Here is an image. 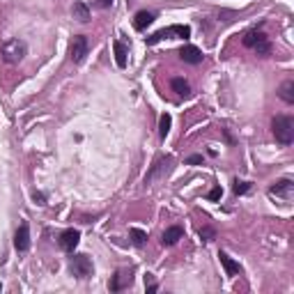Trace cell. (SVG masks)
<instances>
[{
	"mask_svg": "<svg viewBox=\"0 0 294 294\" xmlns=\"http://www.w3.org/2000/svg\"><path fill=\"white\" fill-rule=\"evenodd\" d=\"M173 35L182 37V39H189V37H191V28H189V25H170V28H163V30L154 32L152 37H145V42H147V46H154L156 42H161V39H170Z\"/></svg>",
	"mask_w": 294,
	"mask_h": 294,
	"instance_id": "4",
	"label": "cell"
},
{
	"mask_svg": "<svg viewBox=\"0 0 294 294\" xmlns=\"http://www.w3.org/2000/svg\"><path fill=\"white\" fill-rule=\"evenodd\" d=\"M129 237H131V241L136 246H145V241H147V232H145V230H138V228H131Z\"/></svg>",
	"mask_w": 294,
	"mask_h": 294,
	"instance_id": "20",
	"label": "cell"
},
{
	"mask_svg": "<svg viewBox=\"0 0 294 294\" xmlns=\"http://www.w3.org/2000/svg\"><path fill=\"white\" fill-rule=\"evenodd\" d=\"M154 18H156L154 12H138L136 18H133V28H136V30H145L147 25L154 23Z\"/></svg>",
	"mask_w": 294,
	"mask_h": 294,
	"instance_id": "15",
	"label": "cell"
},
{
	"mask_svg": "<svg viewBox=\"0 0 294 294\" xmlns=\"http://www.w3.org/2000/svg\"><path fill=\"white\" fill-rule=\"evenodd\" d=\"M241 42H244L246 48H253L258 55H269L271 53V42L262 30H248Z\"/></svg>",
	"mask_w": 294,
	"mask_h": 294,
	"instance_id": "2",
	"label": "cell"
},
{
	"mask_svg": "<svg viewBox=\"0 0 294 294\" xmlns=\"http://www.w3.org/2000/svg\"><path fill=\"white\" fill-rule=\"evenodd\" d=\"M14 246H16L18 253H25L30 248V228H28V223H21L14 234Z\"/></svg>",
	"mask_w": 294,
	"mask_h": 294,
	"instance_id": "7",
	"label": "cell"
},
{
	"mask_svg": "<svg viewBox=\"0 0 294 294\" xmlns=\"http://www.w3.org/2000/svg\"><path fill=\"white\" fill-rule=\"evenodd\" d=\"M186 163H189V166H200V163H202V156L193 154V156H189V159H186Z\"/></svg>",
	"mask_w": 294,
	"mask_h": 294,
	"instance_id": "26",
	"label": "cell"
},
{
	"mask_svg": "<svg viewBox=\"0 0 294 294\" xmlns=\"http://www.w3.org/2000/svg\"><path fill=\"white\" fill-rule=\"evenodd\" d=\"M0 290H2V285H0Z\"/></svg>",
	"mask_w": 294,
	"mask_h": 294,
	"instance_id": "28",
	"label": "cell"
},
{
	"mask_svg": "<svg viewBox=\"0 0 294 294\" xmlns=\"http://www.w3.org/2000/svg\"><path fill=\"white\" fill-rule=\"evenodd\" d=\"M200 237H202V241H214L216 239V232H214L211 228H202L200 230Z\"/></svg>",
	"mask_w": 294,
	"mask_h": 294,
	"instance_id": "24",
	"label": "cell"
},
{
	"mask_svg": "<svg viewBox=\"0 0 294 294\" xmlns=\"http://www.w3.org/2000/svg\"><path fill=\"white\" fill-rule=\"evenodd\" d=\"M25 53H28V46L21 39H9V42L2 44V60L9 62V65L21 62L25 58Z\"/></svg>",
	"mask_w": 294,
	"mask_h": 294,
	"instance_id": "3",
	"label": "cell"
},
{
	"mask_svg": "<svg viewBox=\"0 0 294 294\" xmlns=\"http://www.w3.org/2000/svg\"><path fill=\"white\" fill-rule=\"evenodd\" d=\"M78 241H81V232L74 228L65 230V232L60 234V248L67 253H74V248L78 246Z\"/></svg>",
	"mask_w": 294,
	"mask_h": 294,
	"instance_id": "9",
	"label": "cell"
},
{
	"mask_svg": "<svg viewBox=\"0 0 294 294\" xmlns=\"http://www.w3.org/2000/svg\"><path fill=\"white\" fill-rule=\"evenodd\" d=\"M271 129H274V136L281 145L294 143V120L290 115H276L274 122H271Z\"/></svg>",
	"mask_w": 294,
	"mask_h": 294,
	"instance_id": "1",
	"label": "cell"
},
{
	"mask_svg": "<svg viewBox=\"0 0 294 294\" xmlns=\"http://www.w3.org/2000/svg\"><path fill=\"white\" fill-rule=\"evenodd\" d=\"M145 288H147V292H150V294H154L156 290H159V285H156V283H154V278H152V274H147V276H145Z\"/></svg>",
	"mask_w": 294,
	"mask_h": 294,
	"instance_id": "23",
	"label": "cell"
},
{
	"mask_svg": "<svg viewBox=\"0 0 294 294\" xmlns=\"http://www.w3.org/2000/svg\"><path fill=\"white\" fill-rule=\"evenodd\" d=\"M129 285H131V274H126V271H117V274L110 278V283H108L110 292H120V290L129 288Z\"/></svg>",
	"mask_w": 294,
	"mask_h": 294,
	"instance_id": "11",
	"label": "cell"
},
{
	"mask_svg": "<svg viewBox=\"0 0 294 294\" xmlns=\"http://www.w3.org/2000/svg\"><path fill=\"white\" fill-rule=\"evenodd\" d=\"M72 14H74V18H76L78 23H88L92 18V14H90V7L85 5V2H81V0H76L74 2V7H72Z\"/></svg>",
	"mask_w": 294,
	"mask_h": 294,
	"instance_id": "13",
	"label": "cell"
},
{
	"mask_svg": "<svg viewBox=\"0 0 294 294\" xmlns=\"http://www.w3.org/2000/svg\"><path fill=\"white\" fill-rule=\"evenodd\" d=\"M113 51H115V62H117V67H120V69H124V67H126V53H129V51H126V46L122 42H115L113 44Z\"/></svg>",
	"mask_w": 294,
	"mask_h": 294,
	"instance_id": "17",
	"label": "cell"
},
{
	"mask_svg": "<svg viewBox=\"0 0 294 294\" xmlns=\"http://www.w3.org/2000/svg\"><path fill=\"white\" fill-rule=\"evenodd\" d=\"M113 5V0H97V7H101V9H108Z\"/></svg>",
	"mask_w": 294,
	"mask_h": 294,
	"instance_id": "27",
	"label": "cell"
},
{
	"mask_svg": "<svg viewBox=\"0 0 294 294\" xmlns=\"http://www.w3.org/2000/svg\"><path fill=\"white\" fill-rule=\"evenodd\" d=\"M88 48H90L88 37H85V35H76V37H74L72 44H69V58H72V62H83V58L88 55Z\"/></svg>",
	"mask_w": 294,
	"mask_h": 294,
	"instance_id": "6",
	"label": "cell"
},
{
	"mask_svg": "<svg viewBox=\"0 0 294 294\" xmlns=\"http://www.w3.org/2000/svg\"><path fill=\"white\" fill-rule=\"evenodd\" d=\"M292 180H278L276 184L269 186V196H276L281 200H290L292 198Z\"/></svg>",
	"mask_w": 294,
	"mask_h": 294,
	"instance_id": "8",
	"label": "cell"
},
{
	"mask_svg": "<svg viewBox=\"0 0 294 294\" xmlns=\"http://www.w3.org/2000/svg\"><path fill=\"white\" fill-rule=\"evenodd\" d=\"M232 191H234V196H244V193L251 191V182H239V180H234Z\"/></svg>",
	"mask_w": 294,
	"mask_h": 294,
	"instance_id": "21",
	"label": "cell"
},
{
	"mask_svg": "<svg viewBox=\"0 0 294 294\" xmlns=\"http://www.w3.org/2000/svg\"><path fill=\"white\" fill-rule=\"evenodd\" d=\"M180 58L184 62H189V65H200V62L204 60L202 51H200L198 46H191V44H186V46L180 48Z\"/></svg>",
	"mask_w": 294,
	"mask_h": 294,
	"instance_id": "10",
	"label": "cell"
},
{
	"mask_svg": "<svg viewBox=\"0 0 294 294\" xmlns=\"http://www.w3.org/2000/svg\"><path fill=\"white\" fill-rule=\"evenodd\" d=\"M170 85H173V90L177 92L180 97H189V95H191V85L186 83L184 78H173V81H170Z\"/></svg>",
	"mask_w": 294,
	"mask_h": 294,
	"instance_id": "18",
	"label": "cell"
},
{
	"mask_svg": "<svg viewBox=\"0 0 294 294\" xmlns=\"http://www.w3.org/2000/svg\"><path fill=\"white\" fill-rule=\"evenodd\" d=\"M221 196H223V189H221V186H214V189H211V191L209 193H207V198H209L211 200V202H216V200H221Z\"/></svg>",
	"mask_w": 294,
	"mask_h": 294,
	"instance_id": "22",
	"label": "cell"
},
{
	"mask_svg": "<svg viewBox=\"0 0 294 294\" xmlns=\"http://www.w3.org/2000/svg\"><path fill=\"white\" fill-rule=\"evenodd\" d=\"M278 97H281L285 103H294V81L292 78H288V81L278 88Z\"/></svg>",
	"mask_w": 294,
	"mask_h": 294,
	"instance_id": "16",
	"label": "cell"
},
{
	"mask_svg": "<svg viewBox=\"0 0 294 294\" xmlns=\"http://www.w3.org/2000/svg\"><path fill=\"white\" fill-rule=\"evenodd\" d=\"M170 124H173V117H170L168 113H163L161 120H159V136H161V138H166V136H168Z\"/></svg>",
	"mask_w": 294,
	"mask_h": 294,
	"instance_id": "19",
	"label": "cell"
},
{
	"mask_svg": "<svg viewBox=\"0 0 294 294\" xmlns=\"http://www.w3.org/2000/svg\"><path fill=\"white\" fill-rule=\"evenodd\" d=\"M69 269H72V274L76 278H90L92 271H95V264H92V260L88 255L78 253V255L72 258V262H69Z\"/></svg>",
	"mask_w": 294,
	"mask_h": 294,
	"instance_id": "5",
	"label": "cell"
},
{
	"mask_svg": "<svg viewBox=\"0 0 294 294\" xmlns=\"http://www.w3.org/2000/svg\"><path fill=\"white\" fill-rule=\"evenodd\" d=\"M182 237H184V230H182L180 225H173V228H168L166 232H163L161 244H163V246H173V244H177Z\"/></svg>",
	"mask_w": 294,
	"mask_h": 294,
	"instance_id": "14",
	"label": "cell"
},
{
	"mask_svg": "<svg viewBox=\"0 0 294 294\" xmlns=\"http://www.w3.org/2000/svg\"><path fill=\"white\" fill-rule=\"evenodd\" d=\"M218 260H221V264H223V269H225V274L228 276H239L241 274V264L239 262H234L232 258H230L228 253H218Z\"/></svg>",
	"mask_w": 294,
	"mask_h": 294,
	"instance_id": "12",
	"label": "cell"
},
{
	"mask_svg": "<svg viewBox=\"0 0 294 294\" xmlns=\"http://www.w3.org/2000/svg\"><path fill=\"white\" fill-rule=\"evenodd\" d=\"M32 200H35L37 204H46V196H44L42 191H35V193H32Z\"/></svg>",
	"mask_w": 294,
	"mask_h": 294,
	"instance_id": "25",
	"label": "cell"
}]
</instances>
